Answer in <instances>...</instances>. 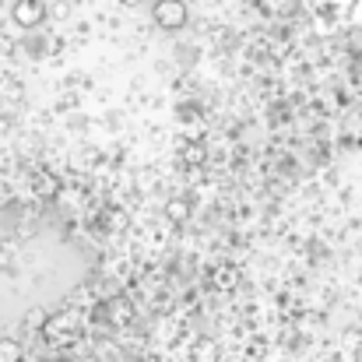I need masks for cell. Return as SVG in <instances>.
I'll return each instance as SVG.
<instances>
[{"label":"cell","instance_id":"4","mask_svg":"<svg viewBox=\"0 0 362 362\" xmlns=\"http://www.w3.org/2000/svg\"><path fill=\"white\" fill-rule=\"evenodd\" d=\"M32 194H35L39 201H53V197L60 194V180H57L53 173H39L35 183H32Z\"/></svg>","mask_w":362,"mask_h":362},{"label":"cell","instance_id":"14","mask_svg":"<svg viewBox=\"0 0 362 362\" xmlns=\"http://www.w3.org/2000/svg\"><path fill=\"white\" fill-rule=\"evenodd\" d=\"M359 103H362V95H359Z\"/></svg>","mask_w":362,"mask_h":362},{"label":"cell","instance_id":"2","mask_svg":"<svg viewBox=\"0 0 362 362\" xmlns=\"http://www.w3.org/2000/svg\"><path fill=\"white\" fill-rule=\"evenodd\" d=\"M11 18H14L21 28H35V25H42V18H46V4H42V0H14Z\"/></svg>","mask_w":362,"mask_h":362},{"label":"cell","instance_id":"3","mask_svg":"<svg viewBox=\"0 0 362 362\" xmlns=\"http://www.w3.org/2000/svg\"><path fill=\"white\" fill-rule=\"evenodd\" d=\"M190 359L194 362H222V349H218V341H211V338H197L194 349H190Z\"/></svg>","mask_w":362,"mask_h":362},{"label":"cell","instance_id":"10","mask_svg":"<svg viewBox=\"0 0 362 362\" xmlns=\"http://www.w3.org/2000/svg\"><path fill=\"white\" fill-rule=\"evenodd\" d=\"M42 324H46L42 310H32V313H28V327H39V331H42Z\"/></svg>","mask_w":362,"mask_h":362},{"label":"cell","instance_id":"5","mask_svg":"<svg viewBox=\"0 0 362 362\" xmlns=\"http://www.w3.org/2000/svg\"><path fill=\"white\" fill-rule=\"evenodd\" d=\"M165 215H169L173 222H187V218H190V201H183V197L169 201V204H165Z\"/></svg>","mask_w":362,"mask_h":362},{"label":"cell","instance_id":"6","mask_svg":"<svg viewBox=\"0 0 362 362\" xmlns=\"http://www.w3.org/2000/svg\"><path fill=\"white\" fill-rule=\"evenodd\" d=\"M180 155H183V162H187V165H201V162L208 158L204 144H197V141H190V144H187V148H183Z\"/></svg>","mask_w":362,"mask_h":362},{"label":"cell","instance_id":"8","mask_svg":"<svg viewBox=\"0 0 362 362\" xmlns=\"http://www.w3.org/2000/svg\"><path fill=\"white\" fill-rule=\"evenodd\" d=\"M236 281H240V274H236L233 267H222V271L215 274V288H236Z\"/></svg>","mask_w":362,"mask_h":362},{"label":"cell","instance_id":"12","mask_svg":"<svg viewBox=\"0 0 362 362\" xmlns=\"http://www.w3.org/2000/svg\"><path fill=\"white\" fill-rule=\"evenodd\" d=\"M120 4H141V0H120Z\"/></svg>","mask_w":362,"mask_h":362},{"label":"cell","instance_id":"1","mask_svg":"<svg viewBox=\"0 0 362 362\" xmlns=\"http://www.w3.org/2000/svg\"><path fill=\"white\" fill-rule=\"evenodd\" d=\"M151 14H155V25H158V28H165V32L183 28V25H187V18H190L183 0H158Z\"/></svg>","mask_w":362,"mask_h":362},{"label":"cell","instance_id":"9","mask_svg":"<svg viewBox=\"0 0 362 362\" xmlns=\"http://www.w3.org/2000/svg\"><path fill=\"white\" fill-rule=\"evenodd\" d=\"M113 320H130V303H127V299H117V303H113Z\"/></svg>","mask_w":362,"mask_h":362},{"label":"cell","instance_id":"13","mask_svg":"<svg viewBox=\"0 0 362 362\" xmlns=\"http://www.w3.org/2000/svg\"><path fill=\"white\" fill-rule=\"evenodd\" d=\"M57 362H71V359H57Z\"/></svg>","mask_w":362,"mask_h":362},{"label":"cell","instance_id":"11","mask_svg":"<svg viewBox=\"0 0 362 362\" xmlns=\"http://www.w3.org/2000/svg\"><path fill=\"white\" fill-rule=\"evenodd\" d=\"M137 362H162V359H158V356H141Z\"/></svg>","mask_w":362,"mask_h":362},{"label":"cell","instance_id":"7","mask_svg":"<svg viewBox=\"0 0 362 362\" xmlns=\"http://www.w3.org/2000/svg\"><path fill=\"white\" fill-rule=\"evenodd\" d=\"M21 359H25L21 345L11 341V338H4V341H0V362H21Z\"/></svg>","mask_w":362,"mask_h":362}]
</instances>
